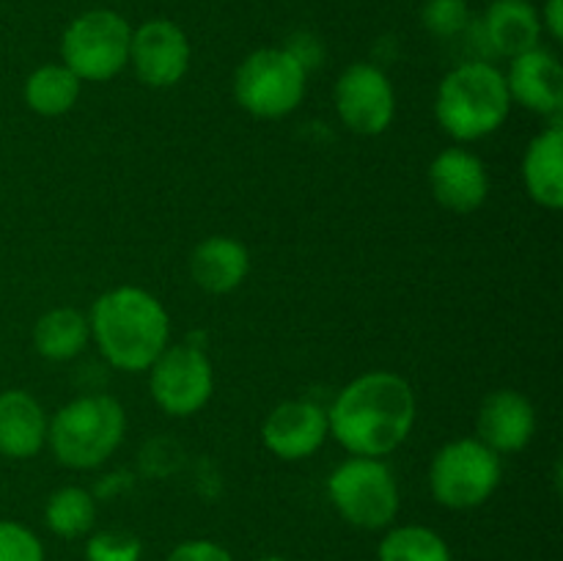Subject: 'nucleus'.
I'll use <instances>...</instances> for the list:
<instances>
[{"mask_svg": "<svg viewBox=\"0 0 563 561\" xmlns=\"http://www.w3.org/2000/svg\"><path fill=\"white\" fill-rule=\"evenodd\" d=\"M154 405L174 418L196 416L214 391V372L207 352L190 344H168L146 369Z\"/></svg>", "mask_w": 563, "mask_h": 561, "instance_id": "obj_9", "label": "nucleus"}, {"mask_svg": "<svg viewBox=\"0 0 563 561\" xmlns=\"http://www.w3.org/2000/svg\"><path fill=\"white\" fill-rule=\"evenodd\" d=\"M522 182L526 190L539 207L555 209L563 207V127L555 119L548 130L539 132L526 148L522 157Z\"/></svg>", "mask_w": 563, "mask_h": 561, "instance_id": "obj_19", "label": "nucleus"}, {"mask_svg": "<svg viewBox=\"0 0 563 561\" xmlns=\"http://www.w3.org/2000/svg\"><path fill=\"white\" fill-rule=\"evenodd\" d=\"M0 561H44L42 539L22 522L0 520Z\"/></svg>", "mask_w": 563, "mask_h": 561, "instance_id": "obj_26", "label": "nucleus"}, {"mask_svg": "<svg viewBox=\"0 0 563 561\" xmlns=\"http://www.w3.org/2000/svg\"><path fill=\"white\" fill-rule=\"evenodd\" d=\"M429 187L440 207L456 215H471L487 201L489 174L482 157L462 146H451L429 165Z\"/></svg>", "mask_w": 563, "mask_h": 561, "instance_id": "obj_13", "label": "nucleus"}, {"mask_svg": "<svg viewBox=\"0 0 563 561\" xmlns=\"http://www.w3.org/2000/svg\"><path fill=\"white\" fill-rule=\"evenodd\" d=\"M49 418L36 396L11 388L0 394V454L31 460L47 443Z\"/></svg>", "mask_w": 563, "mask_h": 561, "instance_id": "obj_17", "label": "nucleus"}, {"mask_svg": "<svg viewBox=\"0 0 563 561\" xmlns=\"http://www.w3.org/2000/svg\"><path fill=\"white\" fill-rule=\"evenodd\" d=\"M88 339H91L88 317L69 306L42 314L33 324V346L47 361H71L86 350Z\"/></svg>", "mask_w": 563, "mask_h": 561, "instance_id": "obj_20", "label": "nucleus"}, {"mask_svg": "<svg viewBox=\"0 0 563 561\" xmlns=\"http://www.w3.org/2000/svg\"><path fill=\"white\" fill-rule=\"evenodd\" d=\"M308 72L286 47L253 50L234 72V97L256 119H284L306 97Z\"/></svg>", "mask_w": 563, "mask_h": 561, "instance_id": "obj_6", "label": "nucleus"}, {"mask_svg": "<svg viewBox=\"0 0 563 561\" xmlns=\"http://www.w3.org/2000/svg\"><path fill=\"white\" fill-rule=\"evenodd\" d=\"M97 520V498L82 487H60L49 495L44 506V522L53 534L64 539H77L88 534Z\"/></svg>", "mask_w": 563, "mask_h": 561, "instance_id": "obj_22", "label": "nucleus"}, {"mask_svg": "<svg viewBox=\"0 0 563 561\" xmlns=\"http://www.w3.org/2000/svg\"><path fill=\"white\" fill-rule=\"evenodd\" d=\"M511 102L539 116L559 119L563 110V69L561 61L550 50L533 47L528 53L511 58L506 75Z\"/></svg>", "mask_w": 563, "mask_h": 561, "instance_id": "obj_15", "label": "nucleus"}, {"mask_svg": "<svg viewBox=\"0 0 563 561\" xmlns=\"http://www.w3.org/2000/svg\"><path fill=\"white\" fill-rule=\"evenodd\" d=\"M143 544L130 531H97L86 542V561H141Z\"/></svg>", "mask_w": 563, "mask_h": 561, "instance_id": "obj_25", "label": "nucleus"}, {"mask_svg": "<svg viewBox=\"0 0 563 561\" xmlns=\"http://www.w3.org/2000/svg\"><path fill=\"white\" fill-rule=\"evenodd\" d=\"M377 561H451V550L427 526L390 528L377 548Z\"/></svg>", "mask_w": 563, "mask_h": 561, "instance_id": "obj_23", "label": "nucleus"}, {"mask_svg": "<svg viewBox=\"0 0 563 561\" xmlns=\"http://www.w3.org/2000/svg\"><path fill=\"white\" fill-rule=\"evenodd\" d=\"M421 22L432 36L454 38L471 25L467 0H427L421 9Z\"/></svg>", "mask_w": 563, "mask_h": 561, "instance_id": "obj_24", "label": "nucleus"}, {"mask_svg": "<svg viewBox=\"0 0 563 561\" xmlns=\"http://www.w3.org/2000/svg\"><path fill=\"white\" fill-rule=\"evenodd\" d=\"M190 38L176 22L157 16L132 28L130 66L143 86H176L190 69Z\"/></svg>", "mask_w": 563, "mask_h": 561, "instance_id": "obj_11", "label": "nucleus"}, {"mask_svg": "<svg viewBox=\"0 0 563 561\" xmlns=\"http://www.w3.org/2000/svg\"><path fill=\"white\" fill-rule=\"evenodd\" d=\"M80 77L64 64H44L33 69L25 80V105L38 116L69 113L80 99Z\"/></svg>", "mask_w": 563, "mask_h": 561, "instance_id": "obj_21", "label": "nucleus"}, {"mask_svg": "<svg viewBox=\"0 0 563 561\" xmlns=\"http://www.w3.org/2000/svg\"><path fill=\"white\" fill-rule=\"evenodd\" d=\"M165 561H234V556L212 539H187L176 544Z\"/></svg>", "mask_w": 563, "mask_h": 561, "instance_id": "obj_27", "label": "nucleus"}, {"mask_svg": "<svg viewBox=\"0 0 563 561\" xmlns=\"http://www.w3.org/2000/svg\"><path fill=\"white\" fill-rule=\"evenodd\" d=\"M258 561H289V559H284V556H264V559Z\"/></svg>", "mask_w": 563, "mask_h": 561, "instance_id": "obj_30", "label": "nucleus"}, {"mask_svg": "<svg viewBox=\"0 0 563 561\" xmlns=\"http://www.w3.org/2000/svg\"><path fill=\"white\" fill-rule=\"evenodd\" d=\"M328 495L350 526L383 531L399 515V484L383 460L350 457L328 479Z\"/></svg>", "mask_w": 563, "mask_h": 561, "instance_id": "obj_7", "label": "nucleus"}, {"mask_svg": "<svg viewBox=\"0 0 563 561\" xmlns=\"http://www.w3.org/2000/svg\"><path fill=\"white\" fill-rule=\"evenodd\" d=\"M126 432V416L119 399L93 394L60 407L47 427V443L55 460L75 471H91L115 454Z\"/></svg>", "mask_w": 563, "mask_h": 561, "instance_id": "obj_4", "label": "nucleus"}, {"mask_svg": "<svg viewBox=\"0 0 563 561\" xmlns=\"http://www.w3.org/2000/svg\"><path fill=\"white\" fill-rule=\"evenodd\" d=\"M247 273H251V253L234 237H207L198 242L190 256L192 280L209 295H229L240 289Z\"/></svg>", "mask_w": 563, "mask_h": 561, "instance_id": "obj_18", "label": "nucleus"}, {"mask_svg": "<svg viewBox=\"0 0 563 561\" xmlns=\"http://www.w3.org/2000/svg\"><path fill=\"white\" fill-rule=\"evenodd\" d=\"M335 113L355 135H383L396 116V91L379 66L352 64L335 80Z\"/></svg>", "mask_w": 563, "mask_h": 561, "instance_id": "obj_10", "label": "nucleus"}, {"mask_svg": "<svg viewBox=\"0 0 563 561\" xmlns=\"http://www.w3.org/2000/svg\"><path fill=\"white\" fill-rule=\"evenodd\" d=\"M132 25L113 9H88L60 36V64L80 82H108L130 66Z\"/></svg>", "mask_w": 563, "mask_h": 561, "instance_id": "obj_5", "label": "nucleus"}, {"mask_svg": "<svg viewBox=\"0 0 563 561\" xmlns=\"http://www.w3.org/2000/svg\"><path fill=\"white\" fill-rule=\"evenodd\" d=\"M482 44L489 55L517 58L528 50L539 47L542 22L531 0H493L482 16Z\"/></svg>", "mask_w": 563, "mask_h": 561, "instance_id": "obj_16", "label": "nucleus"}, {"mask_svg": "<svg viewBox=\"0 0 563 561\" xmlns=\"http://www.w3.org/2000/svg\"><path fill=\"white\" fill-rule=\"evenodd\" d=\"M511 97L506 75L489 61H465L440 80L434 116L445 135L460 143L482 141L509 119Z\"/></svg>", "mask_w": 563, "mask_h": 561, "instance_id": "obj_3", "label": "nucleus"}, {"mask_svg": "<svg viewBox=\"0 0 563 561\" xmlns=\"http://www.w3.org/2000/svg\"><path fill=\"white\" fill-rule=\"evenodd\" d=\"M91 339L121 372H146L168 346L170 319L163 302L141 286H119L97 297L88 314Z\"/></svg>", "mask_w": 563, "mask_h": 561, "instance_id": "obj_2", "label": "nucleus"}, {"mask_svg": "<svg viewBox=\"0 0 563 561\" xmlns=\"http://www.w3.org/2000/svg\"><path fill=\"white\" fill-rule=\"evenodd\" d=\"M476 432L495 454H515L531 443L537 432V410L520 391H493L478 407Z\"/></svg>", "mask_w": 563, "mask_h": 561, "instance_id": "obj_14", "label": "nucleus"}, {"mask_svg": "<svg viewBox=\"0 0 563 561\" xmlns=\"http://www.w3.org/2000/svg\"><path fill=\"white\" fill-rule=\"evenodd\" d=\"M416 391L394 372H366L339 391L328 429L352 457H388L416 427Z\"/></svg>", "mask_w": 563, "mask_h": 561, "instance_id": "obj_1", "label": "nucleus"}, {"mask_svg": "<svg viewBox=\"0 0 563 561\" xmlns=\"http://www.w3.org/2000/svg\"><path fill=\"white\" fill-rule=\"evenodd\" d=\"M539 22H542V31H548L555 42H561L563 38V0H548V3L542 6Z\"/></svg>", "mask_w": 563, "mask_h": 561, "instance_id": "obj_29", "label": "nucleus"}, {"mask_svg": "<svg viewBox=\"0 0 563 561\" xmlns=\"http://www.w3.org/2000/svg\"><path fill=\"white\" fill-rule=\"evenodd\" d=\"M328 410L308 399H291L275 407L262 427V440L278 460H308L328 440Z\"/></svg>", "mask_w": 563, "mask_h": 561, "instance_id": "obj_12", "label": "nucleus"}, {"mask_svg": "<svg viewBox=\"0 0 563 561\" xmlns=\"http://www.w3.org/2000/svg\"><path fill=\"white\" fill-rule=\"evenodd\" d=\"M500 484V457L478 438L445 443L429 465V487L445 509H476Z\"/></svg>", "mask_w": 563, "mask_h": 561, "instance_id": "obj_8", "label": "nucleus"}, {"mask_svg": "<svg viewBox=\"0 0 563 561\" xmlns=\"http://www.w3.org/2000/svg\"><path fill=\"white\" fill-rule=\"evenodd\" d=\"M286 50H289V53L295 55L302 66H306V72H311L313 66L319 64V58H322V44H319L317 36H311V33H306V31L295 33V36H291V42L286 44Z\"/></svg>", "mask_w": 563, "mask_h": 561, "instance_id": "obj_28", "label": "nucleus"}]
</instances>
